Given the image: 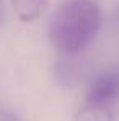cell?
<instances>
[{
    "label": "cell",
    "instance_id": "1",
    "mask_svg": "<svg viewBox=\"0 0 119 121\" xmlns=\"http://www.w3.org/2000/svg\"><path fill=\"white\" fill-rule=\"evenodd\" d=\"M101 10L93 0H67L49 20V39L60 54L74 56L96 38Z\"/></svg>",
    "mask_w": 119,
    "mask_h": 121
},
{
    "label": "cell",
    "instance_id": "2",
    "mask_svg": "<svg viewBox=\"0 0 119 121\" xmlns=\"http://www.w3.org/2000/svg\"><path fill=\"white\" fill-rule=\"evenodd\" d=\"M119 100V72L111 70L98 75L91 82L86 95L88 105L109 106L113 101Z\"/></svg>",
    "mask_w": 119,
    "mask_h": 121
},
{
    "label": "cell",
    "instance_id": "3",
    "mask_svg": "<svg viewBox=\"0 0 119 121\" xmlns=\"http://www.w3.org/2000/svg\"><path fill=\"white\" fill-rule=\"evenodd\" d=\"M12 3L21 21H33L44 12L47 0H12Z\"/></svg>",
    "mask_w": 119,
    "mask_h": 121
},
{
    "label": "cell",
    "instance_id": "4",
    "mask_svg": "<svg viewBox=\"0 0 119 121\" xmlns=\"http://www.w3.org/2000/svg\"><path fill=\"white\" fill-rule=\"evenodd\" d=\"M74 121H114V115L109 106L86 105L77 111Z\"/></svg>",
    "mask_w": 119,
    "mask_h": 121
},
{
    "label": "cell",
    "instance_id": "5",
    "mask_svg": "<svg viewBox=\"0 0 119 121\" xmlns=\"http://www.w3.org/2000/svg\"><path fill=\"white\" fill-rule=\"evenodd\" d=\"M78 67L74 60H60L57 64V79L59 82H65V83H70V82H77V75H78V70L75 69Z\"/></svg>",
    "mask_w": 119,
    "mask_h": 121
},
{
    "label": "cell",
    "instance_id": "6",
    "mask_svg": "<svg viewBox=\"0 0 119 121\" xmlns=\"http://www.w3.org/2000/svg\"><path fill=\"white\" fill-rule=\"evenodd\" d=\"M2 121H21V120L12 111H2Z\"/></svg>",
    "mask_w": 119,
    "mask_h": 121
},
{
    "label": "cell",
    "instance_id": "7",
    "mask_svg": "<svg viewBox=\"0 0 119 121\" xmlns=\"http://www.w3.org/2000/svg\"><path fill=\"white\" fill-rule=\"evenodd\" d=\"M2 18H3V0H0V23H2Z\"/></svg>",
    "mask_w": 119,
    "mask_h": 121
}]
</instances>
